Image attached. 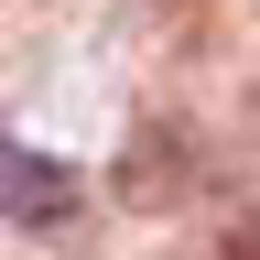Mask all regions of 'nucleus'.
Masks as SVG:
<instances>
[{
  "label": "nucleus",
  "instance_id": "f03ea898",
  "mask_svg": "<svg viewBox=\"0 0 260 260\" xmlns=\"http://www.w3.org/2000/svg\"><path fill=\"white\" fill-rule=\"evenodd\" d=\"M228 260H260V217H249V228H239V239H228Z\"/></svg>",
  "mask_w": 260,
  "mask_h": 260
},
{
  "label": "nucleus",
  "instance_id": "f257e3e1",
  "mask_svg": "<svg viewBox=\"0 0 260 260\" xmlns=\"http://www.w3.org/2000/svg\"><path fill=\"white\" fill-rule=\"evenodd\" d=\"M0 206H11L22 228H65V217H76V174H65L54 152L11 141V152H0Z\"/></svg>",
  "mask_w": 260,
  "mask_h": 260
}]
</instances>
